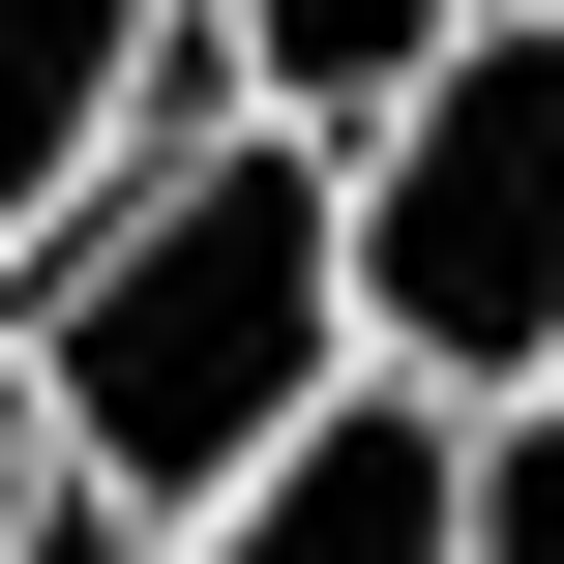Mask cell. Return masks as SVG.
I'll return each instance as SVG.
<instances>
[{"instance_id":"obj_2","label":"cell","mask_w":564,"mask_h":564,"mask_svg":"<svg viewBox=\"0 0 564 564\" xmlns=\"http://www.w3.org/2000/svg\"><path fill=\"white\" fill-rule=\"evenodd\" d=\"M357 357L446 416L564 387V0H506L387 149H357Z\"/></svg>"},{"instance_id":"obj_6","label":"cell","mask_w":564,"mask_h":564,"mask_svg":"<svg viewBox=\"0 0 564 564\" xmlns=\"http://www.w3.org/2000/svg\"><path fill=\"white\" fill-rule=\"evenodd\" d=\"M476 564H564V387H535V416H476Z\"/></svg>"},{"instance_id":"obj_7","label":"cell","mask_w":564,"mask_h":564,"mask_svg":"<svg viewBox=\"0 0 564 564\" xmlns=\"http://www.w3.org/2000/svg\"><path fill=\"white\" fill-rule=\"evenodd\" d=\"M89 506H59V416H30V357H0V564H59Z\"/></svg>"},{"instance_id":"obj_5","label":"cell","mask_w":564,"mask_h":564,"mask_svg":"<svg viewBox=\"0 0 564 564\" xmlns=\"http://www.w3.org/2000/svg\"><path fill=\"white\" fill-rule=\"evenodd\" d=\"M476 30H506V0H208V119H268V149H327V178H357Z\"/></svg>"},{"instance_id":"obj_3","label":"cell","mask_w":564,"mask_h":564,"mask_svg":"<svg viewBox=\"0 0 564 564\" xmlns=\"http://www.w3.org/2000/svg\"><path fill=\"white\" fill-rule=\"evenodd\" d=\"M208 119V0H0V268H59Z\"/></svg>"},{"instance_id":"obj_4","label":"cell","mask_w":564,"mask_h":564,"mask_svg":"<svg viewBox=\"0 0 564 564\" xmlns=\"http://www.w3.org/2000/svg\"><path fill=\"white\" fill-rule=\"evenodd\" d=\"M178 564H476V416H446V387H327Z\"/></svg>"},{"instance_id":"obj_8","label":"cell","mask_w":564,"mask_h":564,"mask_svg":"<svg viewBox=\"0 0 564 564\" xmlns=\"http://www.w3.org/2000/svg\"><path fill=\"white\" fill-rule=\"evenodd\" d=\"M59 564H119V535H59Z\"/></svg>"},{"instance_id":"obj_1","label":"cell","mask_w":564,"mask_h":564,"mask_svg":"<svg viewBox=\"0 0 564 564\" xmlns=\"http://www.w3.org/2000/svg\"><path fill=\"white\" fill-rule=\"evenodd\" d=\"M0 357H30V416H59V506L119 564H178L327 387H387V357H357V178L268 149V119H178L59 268H0Z\"/></svg>"}]
</instances>
